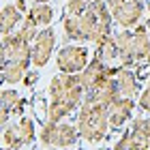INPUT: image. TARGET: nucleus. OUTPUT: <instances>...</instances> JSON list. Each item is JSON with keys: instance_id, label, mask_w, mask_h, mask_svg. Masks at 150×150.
Segmentation results:
<instances>
[{"instance_id": "f257e3e1", "label": "nucleus", "mask_w": 150, "mask_h": 150, "mask_svg": "<svg viewBox=\"0 0 150 150\" xmlns=\"http://www.w3.org/2000/svg\"><path fill=\"white\" fill-rule=\"evenodd\" d=\"M75 125L79 129L81 139L90 142V144H101L107 137V131L112 129L110 127V107L99 103V101L84 97Z\"/></svg>"}, {"instance_id": "f03ea898", "label": "nucleus", "mask_w": 150, "mask_h": 150, "mask_svg": "<svg viewBox=\"0 0 150 150\" xmlns=\"http://www.w3.org/2000/svg\"><path fill=\"white\" fill-rule=\"evenodd\" d=\"M84 84H81L79 73H56L50 79L47 86V99L50 101H60V103H71L75 107L81 105L84 101Z\"/></svg>"}, {"instance_id": "7ed1b4c3", "label": "nucleus", "mask_w": 150, "mask_h": 150, "mask_svg": "<svg viewBox=\"0 0 150 150\" xmlns=\"http://www.w3.org/2000/svg\"><path fill=\"white\" fill-rule=\"evenodd\" d=\"M79 129L71 122L45 120L39 131V144L47 150H69L79 142Z\"/></svg>"}, {"instance_id": "20e7f679", "label": "nucleus", "mask_w": 150, "mask_h": 150, "mask_svg": "<svg viewBox=\"0 0 150 150\" xmlns=\"http://www.w3.org/2000/svg\"><path fill=\"white\" fill-rule=\"evenodd\" d=\"M148 54H150V32L146 28V24L144 26L139 24V26H135V30H133V39H131V43H129V47L120 52L118 64L137 71L139 67L146 62Z\"/></svg>"}, {"instance_id": "39448f33", "label": "nucleus", "mask_w": 150, "mask_h": 150, "mask_svg": "<svg viewBox=\"0 0 150 150\" xmlns=\"http://www.w3.org/2000/svg\"><path fill=\"white\" fill-rule=\"evenodd\" d=\"M90 60V50L81 43H64L56 54V67L60 73H81Z\"/></svg>"}, {"instance_id": "423d86ee", "label": "nucleus", "mask_w": 150, "mask_h": 150, "mask_svg": "<svg viewBox=\"0 0 150 150\" xmlns=\"http://www.w3.org/2000/svg\"><path fill=\"white\" fill-rule=\"evenodd\" d=\"M54 52H56V30L52 26L41 28L32 43V67H37V69L45 67Z\"/></svg>"}, {"instance_id": "0eeeda50", "label": "nucleus", "mask_w": 150, "mask_h": 150, "mask_svg": "<svg viewBox=\"0 0 150 150\" xmlns=\"http://www.w3.org/2000/svg\"><path fill=\"white\" fill-rule=\"evenodd\" d=\"M120 71V64L118 67H114V64H105L103 60H99V58H94L90 60V64L86 67L84 71H81V84H84V90H92V88H97L101 81H105L107 77H116Z\"/></svg>"}, {"instance_id": "6e6552de", "label": "nucleus", "mask_w": 150, "mask_h": 150, "mask_svg": "<svg viewBox=\"0 0 150 150\" xmlns=\"http://www.w3.org/2000/svg\"><path fill=\"white\" fill-rule=\"evenodd\" d=\"M144 13H146L144 0H127V2H122L120 6H116L112 11V15H114V22L118 24L120 28L131 30L135 26H139Z\"/></svg>"}, {"instance_id": "1a4fd4ad", "label": "nucleus", "mask_w": 150, "mask_h": 150, "mask_svg": "<svg viewBox=\"0 0 150 150\" xmlns=\"http://www.w3.org/2000/svg\"><path fill=\"white\" fill-rule=\"evenodd\" d=\"M84 97L92 99V101H99V103H103V105H107V107H112L116 101L122 97V94H120V88H118V81H116V77H107L105 81H101L97 88L88 90Z\"/></svg>"}, {"instance_id": "9d476101", "label": "nucleus", "mask_w": 150, "mask_h": 150, "mask_svg": "<svg viewBox=\"0 0 150 150\" xmlns=\"http://www.w3.org/2000/svg\"><path fill=\"white\" fill-rule=\"evenodd\" d=\"M133 110H135V99L120 97L110 107V127L112 129H122L129 120H133Z\"/></svg>"}, {"instance_id": "9b49d317", "label": "nucleus", "mask_w": 150, "mask_h": 150, "mask_svg": "<svg viewBox=\"0 0 150 150\" xmlns=\"http://www.w3.org/2000/svg\"><path fill=\"white\" fill-rule=\"evenodd\" d=\"M116 81H118L120 94L129 99H135L137 94H142V84H139V75L133 69H127V67H120L118 75H116Z\"/></svg>"}, {"instance_id": "f8f14e48", "label": "nucleus", "mask_w": 150, "mask_h": 150, "mask_svg": "<svg viewBox=\"0 0 150 150\" xmlns=\"http://www.w3.org/2000/svg\"><path fill=\"white\" fill-rule=\"evenodd\" d=\"M30 69V62H22V60H6L0 64V79L2 84L15 86L19 81H24L26 73Z\"/></svg>"}, {"instance_id": "ddd939ff", "label": "nucleus", "mask_w": 150, "mask_h": 150, "mask_svg": "<svg viewBox=\"0 0 150 150\" xmlns=\"http://www.w3.org/2000/svg\"><path fill=\"white\" fill-rule=\"evenodd\" d=\"M24 17L26 15L15 4H4L2 9H0V32H2V37L15 32L19 28V24L24 22Z\"/></svg>"}, {"instance_id": "4468645a", "label": "nucleus", "mask_w": 150, "mask_h": 150, "mask_svg": "<svg viewBox=\"0 0 150 150\" xmlns=\"http://www.w3.org/2000/svg\"><path fill=\"white\" fill-rule=\"evenodd\" d=\"M92 56L99 58V60H103L105 64H114L116 60L120 58V50H118V43H116V32H114L107 41H103L101 45L94 47Z\"/></svg>"}, {"instance_id": "2eb2a0df", "label": "nucleus", "mask_w": 150, "mask_h": 150, "mask_svg": "<svg viewBox=\"0 0 150 150\" xmlns=\"http://www.w3.org/2000/svg\"><path fill=\"white\" fill-rule=\"evenodd\" d=\"M62 32H64V43H81V45H86L84 32H81V26H79V17L64 15L62 17Z\"/></svg>"}, {"instance_id": "dca6fc26", "label": "nucleus", "mask_w": 150, "mask_h": 150, "mask_svg": "<svg viewBox=\"0 0 150 150\" xmlns=\"http://www.w3.org/2000/svg\"><path fill=\"white\" fill-rule=\"evenodd\" d=\"M28 17H32L35 24L41 26V28H47V26H52L54 9H52L50 2H32L30 9H28Z\"/></svg>"}, {"instance_id": "f3484780", "label": "nucleus", "mask_w": 150, "mask_h": 150, "mask_svg": "<svg viewBox=\"0 0 150 150\" xmlns=\"http://www.w3.org/2000/svg\"><path fill=\"white\" fill-rule=\"evenodd\" d=\"M79 26H81V32H84V39L86 43L88 41H94V37H97V30H99V17L92 13V9H88L84 15H79Z\"/></svg>"}, {"instance_id": "a211bd4d", "label": "nucleus", "mask_w": 150, "mask_h": 150, "mask_svg": "<svg viewBox=\"0 0 150 150\" xmlns=\"http://www.w3.org/2000/svg\"><path fill=\"white\" fill-rule=\"evenodd\" d=\"M2 146L4 148H13V150H22L26 144L19 135V129H17V122H11L9 127L2 129Z\"/></svg>"}, {"instance_id": "6ab92c4d", "label": "nucleus", "mask_w": 150, "mask_h": 150, "mask_svg": "<svg viewBox=\"0 0 150 150\" xmlns=\"http://www.w3.org/2000/svg\"><path fill=\"white\" fill-rule=\"evenodd\" d=\"M131 133L135 139L150 148V118H135L131 120Z\"/></svg>"}, {"instance_id": "aec40b11", "label": "nucleus", "mask_w": 150, "mask_h": 150, "mask_svg": "<svg viewBox=\"0 0 150 150\" xmlns=\"http://www.w3.org/2000/svg\"><path fill=\"white\" fill-rule=\"evenodd\" d=\"M17 129H19V135H22L26 146H32V142L39 139L37 129H35V120L28 118V116H22V118L17 120Z\"/></svg>"}, {"instance_id": "412c9836", "label": "nucleus", "mask_w": 150, "mask_h": 150, "mask_svg": "<svg viewBox=\"0 0 150 150\" xmlns=\"http://www.w3.org/2000/svg\"><path fill=\"white\" fill-rule=\"evenodd\" d=\"M17 32L22 35L24 41H28V43H35V39H37V35H39V26L35 24V19H32V17L26 15V17H24V22L19 24Z\"/></svg>"}, {"instance_id": "4be33fe9", "label": "nucleus", "mask_w": 150, "mask_h": 150, "mask_svg": "<svg viewBox=\"0 0 150 150\" xmlns=\"http://www.w3.org/2000/svg\"><path fill=\"white\" fill-rule=\"evenodd\" d=\"M19 99H22V97H19V92L15 90V88H4L2 94H0V110L11 112L13 105H15Z\"/></svg>"}, {"instance_id": "5701e85b", "label": "nucleus", "mask_w": 150, "mask_h": 150, "mask_svg": "<svg viewBox=\"0 0 150 150\" xmlns=\"http://www.w3.org/2000/svg\"><path fill=\"white\" fill-rule=\"evenodd\" d=\"M88 9H90V2H88V0H67V4H64V15H75V17H79V15H84Z\"/></svg>"}, {"instance_id": "b1692460", "label": "nucleus", "mask_w": 150, "mask_h": 150, "mask_svg": "<svg viewBox=\"0 0 150 150\" xmlns=\"http://www.w3.org/2000/svg\"><path fill=\"white\" fill-rule=\"evenodd\" d=\"M133 139H135V135L131 133V129H129V131H125L118 139L114 142V150H129V146L133 144Z\"/></svg>"}, {"instance_id": "393cba45", "label": "nucleus", "mask_w": 150, "mask_h": 150, "mask_svg": "<svg viewBox=\"0 0 150 150\" xmlns=\"http://www.w3.org/2000/svg\"><path fill=\"white\" fill-rule=\"evenodd\" d=\"M137 107L142 112H150V86H146L139 94V101H137Z\"/></svg>"}, {"instance_id": "a878e982", "label": "nucleus", "mask_w": 150, "mask_h": 150, "mask_svg": "<svg viewBox=\"0 0 150 150\" xmlns=\"http://www.w3.org/2000/svg\"><path fill=\"white\" fill-rule=\"evenodd\" d=\"M37 81H39V71H37V69H28V73H26V77H24L22 84H24L26 88H35Z\"/></svg>"}, {"instance_id": "bb28decb", "label": "nucleus", "mask_w": 150, "mask_h": 150, "mask_svg": "<svg viewBox=\"0 0 150 150\" xmlns=\"http://www.w3.org/2000/svg\"><path fill=\"white\" fill-rule=\"evenodd\" d=\"M26 103H28V101L26 99H19L15 105H13V110H11V116L13 118H22L24 116V110H26Z\"/></svg>"}, {"instance_id": "cd10ccee", "label": "nucleus", "mask_w": 150, "mask_h": 150, "mask_svg": "<svg viewBox=\"0 0 150 150\" xmlns=\"http://www.w3.org/2000/svg\"><path fill=\"white\" fill-rule=\"evenodd\" d=\"M129 150H150L146 144H142V142H137V139H133V144L129 146Z\"/></svg>"}, {"instance_id": "c85d7f7f", "label": "nucleus", "mask_w": 150, "mask_h": 150, "mask_svg": "<svg viewBox=\"0 0 150 150\" xmlns=\"http://www.w3.org/2000/svg\"><path fill=\"white\" fill-rule=\"evenodd\" d=\"M105 2H107V6H110V9L114 11V9H116V6H120L122 2H127V0H105Z\"/></svg>"}, {"instance_id": "c756f323", "label": "nucleus", "mask_w": 150, "mask_h": 150, "mask_svg": "<svg viewBox=\"0 0 150 150\" xmlns=\"http://www.w3.org/2000/svg\"><path fill=\"white\" fill-rule=\"evenodd\" d=\"M146 28H148V32H150V17H146Z\"/></svg>"}, {"instance_id": "7c9ffc66", "label": "nucleus", "mask_w": 150, "mask_h": 150, "mask_svg": "<svg viewBox=\"0 0 150 150\" xmlns=\"http://www.w3.org/2000/svg\"><path fill=\"white\" fill-rule=\"evenodd\" d=\"M32 2H50V0H32Z\"/></svg>"}, {"instance_id": "2f4dec72", "label": "nucleus", "mask_w": 150, "mask_h": 150, "mask_svg": "<svg viewBox=\"0 0 150 150\" xmlns=\"http://www.w3.org/2000/svg\"><path fill=\"white\" fill-rule=\"evenodd\" d=\"M146 64H148V67H150V54H148V58H146Z\"/></svg>"}, {"instance_id": "473e14b6", "label": "nucleus", "mask_w": 150, "mask_h": 150, "mask_svg": "<svg viewBox=\"0 0 150 150\" xmlns=\"http://www.w3.org/2000/svg\"><path fill=\"white\" fill-rule=\"evenodd\" d=\"M2 150H13V148H4V146H2Z\"/></svg>"}, {"instance_id": "72a5a7b5", "label": "nucleus", "mask_w": 150, "mask_h": 150, "mask_svg": "<svg viewBox=\"0 0 150 150\" xmlns=\"http://www.w3.org/2000/svg\"><path fill=\"white\" fill-rule=\"evenodd\" d=\"M88 2H97V0H88Z\"/></svg>"}]
</instances>
